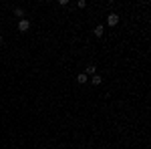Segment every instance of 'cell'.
<instances>
[{"label": "cell", "mask_w": 151, "mask_h": 149, "mask_svg": "<svg viewBox=\"0 0 151 149\" xmlns=\"http://www.w3.org/2000/svg\"><path fill=\"white\" fill-rule=\"evenodd\" d=\"M107 24H109V26H117V24H119V16H117V14H109V16H107Z\"/></svg>", "instance_id": "6da1fadb"}, {"label": "cell", "mask_w": 151, "mask_h": 149, "mask_svg": "<svg viewBox=\"0 0 151 149\" xmlns=\"http://www.w3.org/2000/svg\"><path fill=\"white\" fill-rule=\"evenodd\" d=\"M28 28H30V22H28L26 18H22V20L18 22V30H20V32H26Z\"/></svg>", "instance_id": "7a4b0ae2"}, {"label": "cell", "mask_w": 151, "mask_h": 149, "mask_svg": "<svg viewBox=\"0 0 151 149\" xmlns=\"http://www.w3.org/2000/svg\"><path fill=\"white\" fill-rule=\"evenodd\" d=\"M93 35H95V36H103V35H105V26H103V24H99V26L95 28Z\"/></svg>", "instance_id": "3957f363"}, {"label": "cell", "mask_w": 151, "mask_h": 149, "mask_svg": "<svg viewBox=\"0 0 151 149\" xmlns=\"http://www.w3.org/2000/svg\"><path fill=\"white\" fill-rule=\"evenodd\" d=\"M87 81H89V77H87V75H85V73H81V75H79V77H77V83H81V85H85V83H87Z\"/></svg>", "instance_id": "277c9868"}, {"label": "cell", "mask_w": 151, "mask_h": 149, "mask_svg": "<svg viewBox=\"0 0 151 149\" xmlns=\"http://www.w3.org/2000/svg\"><path fill=\"white\" fill-rule=\"evenodd\" d=\"M91 83H93V85H101V83H103V79H101L99 75H93V77H91Z\"/></svg>", "instance_id": "5b68a950"}, {"label": "cell", "mask_w": 151, "mask_h": 149, "mask_svg": "<svg viewBox=\"0 0 151 149\" xmlns=\"http://www.w3.org/2000/svg\"><path fill=\"white\" fill-rule=\"evenodd\" d=\"M95 71H97L95 65H87V73H85V75H95Z\"/></svg>", "instance_id": "8992f818"}, {"label": "cell", "mask_w": 151, "mask_h": 149, "mask_svg": "<svg viewBox=\"0 0 151 149\" xmlns=\"http://www.w3.org/2000/svg\"><path fill=\"white\" fill-rule=\"evenodd\" d=\"M14 14H16V16H22L24 10H22V8H14Z\"/></svg>", "instance_id": "52a82bcc"}, {"label": "cell", "mask_w": 151, "mask_h": 149, "mask_svg": "<svg viewBox=\"0 0 151 149\" xmlns=\"http://www.w3.org/2000/svg\"><path fill=\"white\" fill-rule=\"evenodd\" d=\"M0 42H2V35H0Z\"/></svg>", "instance_id": "ba28073f"}]
</instances>
